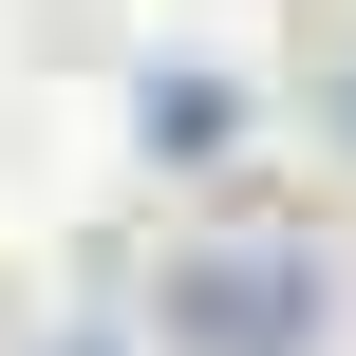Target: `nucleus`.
I'll list each match as a JSON object with an SVG mask.
<instances>
[{
	"instance_id": "1",
	"label": "nucleus",
	"mask_w": 356,
	"mask_h": 356,
	"mask_svg": "<svg viewBox=\"0 0 356 356\" xmlns=\"http://www.w3.org/2000/svg\"><path fill=\"white\" fill-rule=\"evenodd\" d=\"M169 319H188V356H300L319 300H300V263H282V244H225V263H188V282H169Z\"/></svg>"
}]
</instances>
